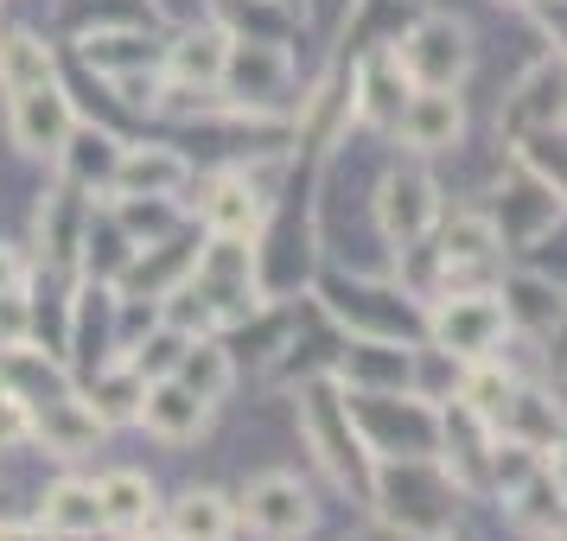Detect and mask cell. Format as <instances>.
<instances>
[{"label":"cell","mask_w":567,"mask_h":541,"mask_svg":"<svg viewBox=\"0 0 567 541\" xmlns=\"http://www.w3.org/2000/svg\"><path fill=\"white\" fill-rule=\"evenodd\" d=\"M370 503L389 516V529L414 541H440L460 510V485L440 459H377L370 471Z\"/></svg>","instance_id":"1"},{"label":"cell","mask_w":567,"mask_h":541,"mask_svg":"<svg viewBox=\"0 0 567 541\" xmlns=\"http://www.w3.org/2000/svg\"><path fill=\"white\" fill-rule=\"evenodd\" d=\"M351 420H358L370 459H434L440 452V408L414 388H351Z\"/></svg>","instance_id":"2"},{"label":"cell","mask_w":567,"mask_h":541,"mask_svg":"<svg viewBox=\"0 0 567 541\" xmlns=\"http://www.w3.org/2000/svg\"><path fill=\"white\" fill-rule=\"evenodd\" d=\"M300 434H307V446L319 452V465L332 471L338 485L370 497L377 459H370L358 420H351V402H344V383H338V376H319V383L300 388Z\"/></svg>","instance_id":"3"},{"label":"cell","mask_w":567,"mask_h":541,"mask_svg":"<svg viewBox=\"0 0 567 541\" xmlns=\"http://www.w3.org/2000/svg\"><path fill=\"white\" fill-rule=\"evenodd\" d=\"M389 58L402 64V77H409L414 90H460L465 71H472V32H465V20H453V13H421V20L389 45Z\"/></svg>","instance_id":"4"},{"label":"cell","mask_w":567,"mask_h":541,"mask_svg":"<svg viewBox=\"0 0 567 541\" xmlns=\"http://www.w3.org/2000/svg\"><path fill=\"white\" fill-rule=\"evenodd\" d=\"M427 337H434V351H446L453 363L497 357V344L511 337V319H504L497 287H472V293H434Z\"/></svg>","instance_id":"5"},{"label":"cell","mask_w":567,"mask_h":541,"mask_svg":"<svg viewBox=\"0 0 567 541\" xmlns=\"http://www.w3.org/2000/svg\"><path fill=\"white\" fill-rule=\"evenodd\" d=\"M440 185L421 173V166H395V173H383V185H377V230L389 236V249L395 256H409V249H421L427 236H434L440 223Z\"/></svg>","instance_id":"6"},{"label":"cell","mask_w":567,"mask_h":541,"mask_svg":"<svg viewBox=\"0 0 567 541\" xmlns=\"http://www.w3.org/2000/svg\"><path fill=\"white\" fill-rule=\"evenodd\" d=\"M326 312L351 325V337H402L421 332V312L409 306V293H395V287H370V281H326Z\"/></svg>","instance_id":"7"},{"label":"cell","mask_w":567,"mask_h":541,"mask_svg":"<svg viewBox=\"0 0 567 541\" xmlns=\"http://www.w3.org/2000/svg\"><path fill=\"white\" fill-rule=\"evenodd\" d=\"M287 52L275 45V39H236L230 32V58H224V90H230V108H249V115H261V108L275 103L287 90Z\"/></svg>","instance_id":"8"},{"label":"cell","mask_w":567,"mask_h":541,"mask_svg":"<svg viewBox=\"0 0 567 541\" xmlns=\"http://www.w3.org/2000/svg\"><path fill=\"white\" fill-rule=\"evenodd\" d=\"M198 217H205L210 236H243V242H256L268 230V217H275V198H268V185L249 179V173H217L205 185V198H198Z\"/></svg>","instance_id":"9"},{"label":"cell","mask_w":567,"mask_h":541,"mask_svg":"<svg viewBox=\"0 0 567 541\" xmlns=\"http://www.w3.org/2000/svg\"><path fill=\"white\" fill-rule=\"evenodd\" d=\"M243 522L268 541H300L312 529V490L287 471H261L256 485L243 490Z\"/></svg>","instance_id":"10"},{"label":"cell","mask_w":567,"mask_h":541,"mask_svg":"<svg viewBox=\"0 0 567 541\" xmlns=\"http://www.w3.org/2000/svg\"><path fill=\"white\" fill-rule=\"evenodd\" d=\"M389 128H395V141L409 154H446V147H460V134H465L460 90H409Z\"/></svg>","instance_id":"11"},{"label":"cell","mask_w":567,"mask_h":541,"mask_svg":"<svg viewBox=\"0 0 567 541\" xmlns=\"http://www.w3.org/2000/svg\"><path fill=\"white\" fill-rule=\"evenodd\" d=\"M27 414H32L27 439H39L52 459H83V452H96V439H103V420H96L90 402L71 395V388H58L45 402H27Z\"/></svg>","instance_id":"12"},{"label":"cell","mask_w":567,"mask_h":541,"mask_svg":"<svg viewBox=\"0 0 567 541\" xmlns=\"http://www.w3.org/2000/svg\"><path fill=\"white\" fill-rule=\"evenodd\" d=\"M71 122H78V108H71V96H64V83H58V77L13 96V147L32 154V159H58Z\"/></svg>","instance_id":"13"},{"label":"cell","mask_w":567,"mask_h":541,"mask_svg":"<svg viewBox=\"0 0 567 541\" xmlns=\"http://www.w3.org/2000/svg\"><path fill=\"white\" fill-rule=\"evenodd\" d=\"M134 420H141L154 439H166V446H185V439L205 434L210 402H198L179 376H154V383L141 388V408H134Z\"/></svg>","instance_id":"14"},{"label":"cell","mask_w":567,"mask_h":541,"mask_svg":"<svg viewBox=\"0 0 567 541\" xmlns=\"http://www.w3.org/2000/svg\"><path fill=\"white\" fill-rule=\"evenodd\" d=\"M185 185H192V159L179 147H122L109 191L115 198H179Z\"/></svg>","instance_id":"15"},{"label":"cell","mask_w":567,"mask_h":541,"mask_svg":"<svg viewBox=\"0 0 567 541\" xmlns=\"http://www.w3.org/2000/svg\"><path fill=\"white\" fill-rule=\"evenodd\" d=\"M83 223H90V198H83L78 185L45 191V205H39V261H45L52 274H71V268H78Z\"/></svg>","instance_id":"16"},{"label":"cell","mask_w":567,"mask_h":541,"mask_svg":"<svg viewBox=\"0 0 567 541\" xmlns=\"http://www.w3.org/2000/svg\"><path fill=\"white\" fill-rule=\"evenodd\" d=\"M344 388H409L414 383V351L402 337H351L344 357L332 363Z\"/></svg>","instance_id":"17"},{"label":"cell","mask_w":567,"mask_h":541,"mask_svg":"<svg viewBox=\"0 0 567 541\" xmlns=\"http://www.w3.org/2000/svg\"><path fill=\"white\" fill-rule=\"evenodd\" d=\"M83 45V64L103 71V77H128V71H159L166 64V45L147 39L141 27H96L78 39Z\"/></svg>","instance_id":"18"},{"label":"cell","mask_w":567,"mask_h":541,"mask_svg":"<svg viewBox=\"0 0 567 541\" xmlns=\"http://www.w3.org/2000/svg\"><path fill=\"white\" fill-rule=\"evenodd\" d=\"M440 242L434 256L440 268H491V261L504 256V236H497V223H491V210H440Z\"/></svg>","instance_id":"19"},{"label":"cell","mask_w":567,"mask_h":541,"mask_svg":"<svg viewBox=\"0 0 567 541\" xmlns=\"http://www.w3.org/2000/svg\"><path fill=\"white\" fill-rule=\"evenodd\" d=\"M58 159H64V185H78V191H109L115 159H122V141L109 128H96V122H71Z\"/></svg>","instance_id":"20"},{"label":"cell","mask_w":567,"mask_h":541,"mask_svg":"<svg viewBox=\"0 0 567 541\" xmlns=\"http://www.w3.org/2000/svg\"><path fill=\"white\" fill-rule=\"evenodd\" d=\"M409 90H414V83L402 77V64L389 58V45L351 64V96H358V122H377V128H389Z\"/></svg>","instance_id":"21"},{"label":"cell","mask_w":567,"mask_h":541,"mask_svg":"<svg viewBox=\"0 0 567 541\" xmlns=\"http://www.w3.org/2000/svg\"><path fill=\"white\" fill-rule=\"evenodd\" d=\"M224 58H230V32L224 27H192L179 32L173 45H166V77L173 83H192V90H217V77H224Z\"/></svg>","instance_id":"22"},{"label":"cell","mask_w":567,"mask_h":541,"mask_svg":"<svg viewBox=\"0 0 567 541\" xmlns=\"http://www.w3.org/2000/svg\"><path fill=\"white\" fill-rule=\"evenodd\" d=\"M504 128L529 134V128H561V52L542 58L529 77L516 83V96L504 103Z\"/></svg>","instance_id":"23"},{"label":"cell","mask_w":567,"mask_h":541,"mask_svg":"<svg viewBox=\"0 0 567 541\" xmlns=\"http://www.w3.org/2000/svg\"><path fill=\"white\" fill-rule=\"evenodd\" d=\"M497 300H504L511 332H529V337L561 332V287L555 281H542V274H511V281L497 287Z\"/></svg>","instance_id":"24"},{"label":"cell","mask_w":567,"mask_h":541,"mask_svg":"<svg viewBox=\"0 0 567 541\" xmlns=\"http://www.w3.org/2000/svg\"><path fill=\"white\" fill-rule=\"evenodd\" d=\"M39 529L45 535H96L103 529V497H96V485H83V478H58L52 490H45V503H39Z\"/></svg>","instance_id":"25"},{"label":"cell","mask_w":567,"mask_h":541,"mask_svg":"<svg viewBox=\"0 0 567 541\" xmlns=\"http://www.w3.org/2000/svg\"><path fill=\"white\" fill-rule=\"evenodd\" d=\"M166 529H173V541H230L236 503L224 497V490L192 485V490H179V503H173V516H166Z\"/></svg>","instance_id":"26"},{"label":"cell","mask_w":567,"mask_h":541,"mask_svg":"<svg viewBox=\"0 0 567 541\" xmlns=\"http://www.w3.org/2000/svg\"><path fill=\"white\" fill-rule=\"evenodd\" d=\"M173 376H179L198 402H224V395H230V383H236V357L217 344V337H185Z\"/></svg>","instance_id":"27"},{"label":"cell","mask_w":567,"mask_h":541,"mask_svg":"<svg viewBox=\"0 0 567 541\" xmlns=\"http://www.w3.org/2000/svg\"><path fill=\"white\" fill-rule=\"evenodd\" d=\"M58 77V52L39 39V32H7L0 39V90L20 96V90H39V83Z\"/></svg>","instance_id":"28"},{"label":"cell","mask_w":567,"mask_h":541,"mask_svg":"<svg viewBox=\"0 0 567 541\" xmlns=\"http://www.w3.org/2000/svg\"><path fill=\"white\" fill-rule=\"evenodd\" d=\"M96 497H103V529H128V535L141 522H154V503H159L147 471H109Z\"/></svg>","instance_id":"29"},{"label":"cell","mask_w":567,"mask_h":541,"mask_svg":"<svg viewBox=\"0 0 567 541\" xmlns=\"http://www.w3.org/2000/svg\"><path fill=\"white\" fill-rule=\"evenodd\" d=\"M141 388H147V383H141L128 363L115 357V363H103V370L90 376V395H83V402H90V414H96L103 427H115V420H134V408H141Z\"/></svg>","instance_id":"30"},{"label":"cell","mask_w":567,"mask_h":541,"mask_svg":"<svg viewBox=\"0 0 567 541\" xmlns=\"http://www.w3.org/2000/svg\"><path fill=\"white\" fill-rule=\"evenodd\" d=\"M179 351H185V332H173V325H154L147 337H134L128 351H122V363H128L141 383H154V376H173Z\"/></svg>","instance_id":"31"},{"label":"cell","mask_w":567,"mask_h":541,"mask_svg":"<svg viewBox=\"0 0 567 541\" xmlns=\"http://www.w3.org/2000/svg\"><path fill=\"white\" fill-rule=\"evenodd\" d=\"M115 223H122V230H128V242L141 249L147 236L159 242V236L179 223V205H173V198H122V205H115Z\"/></svg>","instance_id":"32"},{"label":"cell","mask_w":567,"mask_h":541,"mask_svg":"<svg viewBox=\"0 0 567 541\" xmlns=\"http://www.w3.org/2000/svg\"><path fill=\"white\" fill-rule=\"evenodd\" d=\"M32 337V300L27 287H13V293H0V351H20Z\"/></svg>","instance_id":"33"},{"label":"cell","mask_w":567,"mask_h":541,"mask_svg":"<svg viewBox=\"0 0 567 541\" xmlns=\"http://www.w3.org/2000/svg\"><path fill=\"white\" fill-rule=\"evenodd\" d=\"M13 287H27V256L13 242H0V293H13Z\"/></svg>","instance_id":"34"},{"label":"cell","mask_w":567,"mask_h":541,"mask_svg":"<svg viewBox=\"0 0 567 541\" xmlns=\"http://www.w3.org/2000/svg\"><path fill=\"white\" fill-rule=\"evenodd\" d=\"M0 541H45L39 522H0Z\"/></svg>","instance_id":"35"},{"label":"cell","mask_w":567,"mask_h":541,"mask_svg":"<svg viewBox=\"0 0 567 541\" xmlns=\"http://www.w3.org/2000/svg\"><path fill=\"white\" fill-rule=\"evenodd\" d=\"M497 7H529V0H497Z\"/></svg>","instance_id":"36"},{"label":"cell","mask_w":567,"mask_h":541,"mask_svg":"<svg viewBox=\"0 0 567 541\" xmlns=\"http://www.w3.org/2000/svg\"><path fill=\"white\" fill-rule=\"evenodd\" d=\"M440 541H465V535H453V529H446V535H440Z\"/></svg>","instance_id":"37"},{"label":"cell","mask_w":567,"mask_h":541,"mask_svg":"<svg viewBox=\"0 0 567 541\" xmlns=\"http://www.w3.org/2000/svg\"><path fill=\"white\" fill-rule=\"evenodd\" d=\"M128 541H141V535H128Z\"/></svg>","instance_id":"38"}]
</instances>
